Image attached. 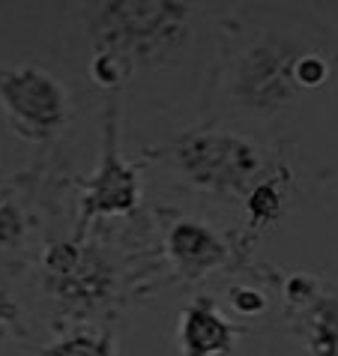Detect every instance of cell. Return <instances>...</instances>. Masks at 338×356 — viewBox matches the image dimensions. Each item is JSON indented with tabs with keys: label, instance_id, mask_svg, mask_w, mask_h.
Segmentation results:
<instances>
[{
	"label": "cell",
	"instance_id": "6da1fadb",
	"mask_svg": "<svg viewBox=\"0 0 338 356\" xmlns=\"http://www.w3.org/2000/svg\"><path fill=\"white\" fill-rule=\"evenodd\" d=\"M198 6L180 0H105L84 6L90 42V81L105 96H120L141 72L177 60L195 33Z\"/></svg>",
	"mask_w": 338,
	"mask_h": 356
},
{
	"label": "cell",
	"instance_id": "7a4b0ae2",
	"mask_svg": "<svg viewBox=\"0 0 338 356\" xmlns=\"http://www.w3.org/2000/svg\"><path fill=\"white\" fill-rule=\"evenodd\" d=\"M222 27L225 39L213 84L240 114L261 117V120L284 114L300 102L305 93L296 84V66L308 51L330 45L323 33L312 36V31H300V27L246 31L236 15L225 18Z\"/></svg>",
	"mask_w": 338,
	"mask_h": 356
},
{
	"label": "cell",
	"instance_id": "3957f363",
	"mask_svg": "<svg viewBox=\"0 0 338 356\" xmlns=\"http://www.w3.org/2000/svg\"><path fill=\"white\" fill-rule=\"evenodd\" d=\"M114 252L117 249L87 236L45 245L33 275L48 305L54 335L72 326H96L120 312L123 300L141 296V279L150 275L135 270L129 254L117 258Z\"/></svg>",
	"mask_w": 338,
	"mask_h": 356
},
{
	"label": "cell",
	"instance_id": "277c9868",
	"mask_svg": "<svg viewBox=\"0 0 338 356\" xmlns=\"http://www.w3.org/2000/svg\"><path fill=\"white\" fill-rule=\"evenodd\" d=\"M141 156L147 162L171 165L186 186L222 201H246L255 186L291 177V168L278 150H270L255 135L225 126L180 132Z\"/></svg>",
	"mask_w": 338,
	"mask_h": 356
},
{
	"label": "cell",
	"instance_id": "5b68a950",
	"mask_svg": "<svg viewBox=\"0 0 338 356\" xmlns=\"http://www.w3.org/2000/svg\"><path fill=\"white\" fill-rule=\"evenodd\" d=\"M0 111L27 144H54L75 114V99L45 66H0Z\"/></svg>",
	"mask_w": 338,
	"mask_h": 356
},
{
	"label": "cell",
	"instance_id": "8992f818",
	"mask_svg": "<svg viewBox=\"0 0 338 356\" xmlns=\"http://www.w3.org/2000/svg\"><path fill=\"white\" fill-rule=\"evenodd\" d=\"M150 165L141 156L135 162L120 159V96H105L102 111V159L99 168L78 180V222L75 236L81 240L87 231L102 222L117 219V216H132L141 204V171Z\"/></svg>",
	"mask_w": 338,
	"mask_h": 356
},
{
	"label": "cell",
	"instance_id": "52a82bcc",
	"mask_svg": "<svg viewBox=\"0 0 338 356\" xmlns=\"http://www.w3.org/2000/svg\"><path fill=\"white\" fill-rule=\"evenodd\" d=\"M156 219L162 231L165 270L180 284L204 282L207 275L240 264V249H246L240 236H227L210 222L171 207H156Z\"/></svg>",
	"mask_w": 338,
	"mask_h": 356
},
{
	"label": "cell",
	"instance_id": "ba28073f",
	"mask_svg": "<svg viewBox=\"0 0 338 356\" xmlns=\"http://www.w3.org/2000/svg\"><path fill=\"white\" fill-rule=\"evenodd\" d=\"M275 284L287 330L303 350L308 356H338V284L312 273H287Z\"/></svg>",
	"mask_w": 338,
	"mask_h": 356
},
{
	"label": "cell",
	"instance_id": "9c48e42d",
	"mask_svg": "<svg viewBox=\"0 0 338 356\" xmlns=\"http://www.w3.org/2000/svg\"><path fill=\"white\" fill-rule=\"evenodd\" d=\"M248 332V326L225 318L213 296H192L177 318V353L180 356H234L236 341Z\"/></svg>",
	"mask_w": 338,
	"mask_h": 356
},
{
	"label": "cell",
	"instance_id": "30bf717a",
	"mask_svg": "<svg viewBox=\"0 0 338 356\" xmlns=\"http://www.w3.org/2000/svg\"><path fill=\"white\" fill-rule=\"evenodd\" d=\"M36 177H15L0 183V258L27 249V240L36 231Z\"/></svg>",
	"mask_w": 338,
	"mask_h": 356
},
{
	"label": "cell",
	"instance_id": "8fae6325",
	"mask_svg": "<svg viewBox=\"0 0 338 356\" xmlns=\"http://www.w3.org/2000/svg\"><path fill=\"white\" fill-rule=\"evenodd\" d=\"M42 356H117V339L108 326H72L45 344Z\"/></svg>",
	"mask_w": 338,
	"mask_h": 356
},
{
	"label": "cell",
	"instance_id": "7c38bea8",
	"mask_svg": "<svg viewBox=\"0 0 338 356\" xmlns=\"http://www.w3.org/2000/svg\"><path fill=\"white\" fill-rule=\"evenodd\" d=\"M291 177H278V180H266L261 186H255L248 197L243 201L246 207V227L255 234H261L264 227H273L278 219L284 216L287 210V201H284V186Z\"/></svg>",
	"mask_w": 338,
	"mask_h": 356
},
{
	"label": "cell",
	"instance_id": "4fadbf2b",
	"mask_svg": "<svg viewBox=\"0 0 338 356\" xmlns=\"http://www.w3.org/2000/svg\"><path fill=\"white\" fill-rule=\"evenodd\" d=\"M227 300H231L234 312L240 314V318H257L264 309H266V291L257 288L252 282H236L227 288Z\"/></svg>",
	"mask_w": 338,
	"mask_h": 356
},
{
	"label": "cell",
	"instance_id": "5bb4252c",
	"mask_svg": "<svg viewBox=\"0 0 338 356\" xmlns=\"http://www.w3.org/2000/svg\"><path fill=\"white\" fill-rule=\"evenodd\" d=\"M0 339H3V326H0Z\"/></svg>",
	"mask_w": 338,
	"mask_h": 356
}]
</instances>
